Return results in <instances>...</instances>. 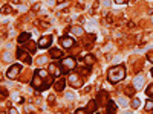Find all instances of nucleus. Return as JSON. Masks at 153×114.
Segmentation results:
<instances>
[{
	"label": "nucleus",
	"mask_w": 153,
	"mask_h": 114,
	"mask_svg": "<svg viewBox=\"0 0 153 114\" xmlns=\"http://www.w3.org/2000/svg\"><path fill=\"white\" fill-rule=\"evenodd\" d=\"M54 76L51 75L48 70H43V69H37L34 72V76L31 79V85L35 88L37 91H45L51 85H54Z\"/></svg>",
	"instance_id": "nucleus-1"
},
{
	"label": "nucleus",
	"mask_w": 153,
	"mask_h": 114,
	"mask_svg": "<svg viewBox=\"0 0 153 114\" xmlns=\"http://www.w3.org/2000/svg\"><path fill=\"white\" fill-rule=\"evenodd\" d=\"M124 78H126V67L123 64L115 66V67L109 69V72H107V81L110 84H118Z\"/></svg>",
	"instance_id": "nucleus-2"
},
{
	"label": "nucleus",
	"mask_w": 153,
	"mask_h": 114,
	"mask_svg": "<svg viewBox=\"0 0 153 114\" xmlns=\"http://www.w3.org/2000/svg\"><path fill=\"white\" fill-rule=\"evenodd\" d=\"M60 66H61V69H63V73H69V72H74V70H75V67H76V61H75L72 56L61 58Z\"/></svg>",
	"instance_id": "nucleus-3"
},
{
	"label": "nucleus",
	"mask_w": 153,
	"mask_h": 114,
	"mask_svg": "<svg viewBox=\"0 0 153 114\" xmlns=\"http://www.w3.org/2000/svg\"><path fill=\"white\" fill-rule=\"evenodd\" d=\"M17 58H19V61H23L25 62V64H31V62H32V55L28 52V50L26 49H17Z\"/></svg>",
	"instance_id": "nucleus-4"
},
{
	"label": "nucleus",
	"mask_w": 153,
	"mask_h": 114,
	"mask_svg": "<svg viewBox=\"0 0 153 114\" xmlns=\"http://www.w3.org/2000/svg\"><path fill=\"white\" fill-rule=\"evenodd\" d=\"M20 72H22V66L20 64H12L8 69V72H6V78L8 79H17Z\"/></svg>",
	"instance_id": "nucleus-5"
},
{
	"label": "nucleus",
	"mask_w": 153,
	"mask_h": 114,
	"mask_svg": "<svg viewBox=\"0 0 153 114\" xmlns=\"http://www.w3.org/2000/svg\"><path fill=\"white\" fill-rule=\"evenodd\" d=\"M68 81H69L71 87H74V88H80V87L83 85V79L80 78L78 73H71V75L68 76Z\"/></svg>",
	"instance_id": "nucleus-6"
},
{
	"label": "nucleus",
	"mask_w": 153,
	"mask_h": 114,
	"mask_svg": "<svg viewBox=\"0 0 153 114\" xmlns=\"http://www.w3.org/2000/svg\"><path fill=\"white\" fill-rule=\"evenodd\" d=\"M48 72L54 76V78H60L61 73H63V69L60 64H57V62H51V64L48 66Z\"/></svg>",
	"instance_id": "nucleus-7"
},
{
	"label": "nucleus",
	"mask_w": 153,
	"mask_h": 114,
	"mask_svg": "<svg viewBox=\"0 0 153 114\" xmlns=\"http://www.w3.org/2000/svg\"><path fill=\"white\" fill-rule=\"evenodd\" d=\"M97 104H98V107H104V105H107V102L110 100V97H109V93L107 91H104V90H101L98 94H97Z\"/></svg>",
	"instance_id": "nucleus-8"
},
{
	"label": "nucleus",
	"mask_w": 153,
	"mask_h": 114,
	"mask_svg": "<svg viewBox=\"0 0 153 114\" xmlns=\"http://www.w3.org/2000/svg\"><path fill=\"white\" fill-rule=\"evenodd\" d=\"M60 44H61L63 49H71V47L75 46V40H74L72 37L65 35V37H61V38H60Z\"/></svg>",
	"instance_id": "nucleus-9"
},
{
	"label": "nucleus",
	"mask_w": 153,
	"mask_h": 114,
	"mask_svg": "<svg viewBox=\"0 0 153 114\" xmlns=\"http://www.w3.org/2000/svg\"><path fill=\"white\" fill-rule=\"evenodd\" d=\"M38 49H48V47H51V44H52V37L51 35H45V37H42L40 40H38Z\"/></svg>",
	"instance_id": "nucleus-10"
},
{
	"label": "nucleus",
	"mask_w": 153,
	"mask_h": 114,
	"mask_svg": "<svg viewBox=\"0 0 153 114\" xmlns=\"http://www.w3.org/2000/svg\"><path fill=\"white\" fill-rule=\"evenodd\" d=\"M29 40H31V34H29V32H22V34L17 37V43H19V44H26Z\"/></svg>",
	"instance_id": "nucleus-11"
},
{
	"label": "nucleus",
	"mask_w": 153,
	"mask_h": 114,
	"mask_svg": "<svg viewBox=\"0 0 153 114\" xmlns=\"http://www.w3.org/2000/svg\"><path fill=\"white\" fill-rule=\"evenodd\" d=\"M69 32H71L72 37H83V35H84V29H83L81 26H72V28L69 29Z\"/></svg>",
	"instance_id": "nucleus-12"
},
{
	"label": "nucleus",
	"mask_w": 153,
	"mask_h": 114,
	"mask_svg": "<svg viewBox=\"0 0 153 114\" xmlns=\"http://www.w3.org/2000/svg\"><path fill=\"white\" fill-rule=\"evenodd\" d=\"M98 104H97V100L94 99V100H89L87 102V107H86V113H97L98 110Z\"/></svg>",
	"instance_id": "nucleus-13"
},
{
	"label": "nucleus",
	"mask_w": 153,
	"mask_h": 114,
	"mask_svg": "<svg viewBox=\"0 0 153 114\" xmlns=\"http://www.w3.org/2000/svg\"><path fill=\"white\" fill-rule=\"evenodd\" d=\"M106 110H107V113H109V114H115V113L118 111V105H117V104H115L113 100L110 99L109 102H107V105H106Z\"/></svg>",
	"instance_id": "nucleus-14"
},
{
	"label": "nucleus",
	"mask_w": 153,
	"mask_h": 114,
	"mask_svg": "<svg viewBox=\"0 0 153 114\" xmlns=\"http://www.w3.org/2000/svg\"><path fill=\"white\" fill-rule=\"evenodd\" d=\"M143 84H144V76H143V75H138L136 78H135V81H133V84H132V85L136 88V90H139Z\"/></svg>",
	"instance_id": "nucleus-15"
},
{
	"label": "nucleus",
	"mask_w": 153,
	"mask_h": 114,
	"mask_svg": "<svg viewBox=\"0 0 153 114\" xmlns=\"http://www.w3.org/2000/svg\"><path fill=\"white\" fill-rule=\"evenodd\" d=\"M49 55L52 56L54 59H61L63 58V52H61L60 49H51L49 50Z\"/></svg>",
	"instance_id": "nucleus-16"
},
{
	"label": "nucleus",
	"mask_w": 153,
	"mask_h": 114,
	"mask_svg": "<svg viewBox=\"0 0 153 114\" xmlns=\"http://www.w3.org/2000/svg\"><path fill=\"white\" fill-rule=\"evenodd\" d=\"M37 47H38V44H35V43H32L31 40L26 43V50L31 53V55H34L35 52H37Z\"/></svg>",
	"instance_id": "nucleus-17"
},
{
	"label": "nucleus",
	"mask_w": 153,
	"mask_h": 114,
	"mask_svg": "<svg viewBox=\"0 0 153 114\" xmlns=\"http://www.w3.org/2000/svg\"><path fill=\"white\" fill-rule=\"evenodd\" d=\"M83 41H84L86 47H89V46H91V43H94V41H95V35H94V34L84 35V37H83Z\"/></svg>",
	"instance_id": "nucleus-18"
},
{
	"label": "nucleus",
	"mask_w": 153,
	"mask_h": 114,
	"mask_svg": "<svg viewBox=\"0 0 153 114\" xmlns=\"http://www.w3.org/2000/svg\"><path fill=\"white\" fill-rule=\"evenodd\" d=\"M83 62H84V66L92 67V64L95 62V56H94V55H86V56L83 58Z\"/></svg>",
	"instance_id": "nucleus-19"
},
{
	"label": "nucleus",
	"mask_w": 153,
	"mask_h": 114,
	"mask_svg": "<svg viewBox=\"0 0 153 114\" xmlns=\"http://www.w3.org/2000/svg\"><path fill=\"white\" fill-rule=\"evenodd\" d=\"M65 85H66V79H60V81L54 82V87H55L57 91H63L65 90Z\"/></svg>",
	"instance_id": "nucleus-20"
},
{
	"label": "nucleus",
	"mask_w": 153,
	"mask_h": 114,
	"mask_svg": "<svg viewBox=\"0 0 153 114\" xmlns=\"http://www.w3.org/2000/svg\"><path fill=\"white\" fill-rule=\"evenodd\" d=\"M135 91H136V88H135V87L132 85V87H127L124 93H126L127 96H133V94H135Z\"/></svg>",
	"instance_id": "nucleus-21"
},
{
	"label": "nucleus",
	"mask_w": 153,
	"mask_h": 114,
	"mask_svg": "<svg viewBox=\"0 0 153 114\" xmlns=\"http://www.w3.org/2000/svg\"><path fill=\"white\" fill-rule=\"evenodd\" d=\"M146 111H153V99H149L147 102H146Z\"/></svg>",
	"instance_id": "nucleus-22"
},
{
	"label": "nucleus",
	"mask_w": 153,
	"mask_h": 114,
	"mask_svg": "<svg viewBox=\"0 0 153 114\" xmlns=\"http://www.w3.org/2000/svg\"><path fill=\"white\" fill-rule=\"evenodd\" d=\"M146 94H147L149 97H153V84H150V85L146 88Z\"/></svg>",
	"instance_id": "nucleus-23"
},
{
	"label": "nucleus",
	"mask_w": 153,
	"mask_h": 114,
	"mask_svg": "<svg viewBox=\"0 0 153 114\" xmlns=\"http://www.w3.org/2000/svg\"><path fill=\"white\" fill-rule=\"evenodd\" d=\"M139 105H141V102H139V99H138V97H133V99H132V108H135V110H136Z\"/></svg>",
	"instance_id": "nucleus-24"
},
{
	"label": "nucleus",
	"mask_w": 153,
	"mask_h": 114,
	"mask_svg": "<svg viewBox=\"0 0 153 114\" xmlns=\"http://www.w3.org/2000/svg\"><path fill=\"white\" fill-rule=\"evenodd\" d=\"M35 62H37V64H38V66H43V64H45V62H46V56H40V58H38V59H37Z\"/></svg>",
	"instance_id": "nucleus-25"
},
{
	"label": "nucleus",
	"mask_w": 153,
	"mask_h": 114,
	"mask_svg": "<svg viewBox=\"0 0 153 114\" xmlns=\"http://www.w3.org/2000/svg\"><path fill=\"white\" fill-rule=\"evenodd\" d=\"M147 61H149V62H152V64H153V50H152V52H149V53H147Z\"/></svg>",
	"instance_id": "nucleus-26"
},
{
	"label": "nucleus",
	"mask_w": 153,
	"mask_h": 114,
	"mask_svg": "<svg viewBox=\"0 0 153 114\" xmlns=\"http://www.w3.org/2000/svg\"><path fill=\"white\" fill-rule=\"evenodd\" d=\"M86 113V108H78V110H75V114H84Z\"/></svg>",
	"instance_id": "nucleus-27"
},
{
	"label": "nucleus",
	"mask_w": 153,
	"mask_h": 114,
	"mask_svg": "<svg viewBox=\"0 0 153 114\" xmlns=\"http://www.w3.org/2000/svg\"><path fill=\"white\" fill-rule=\"evenodd\" d=\"M11 12V6H3V14H9Z\"/></svg>",
	"instance_id": "nucleus-28"
},
{
	"label": "nucleus",
	"mask_w": 153,
	"mask_h": 114,
	"mask_svg": "<svg viewBox=\"0 0 153 114\" xmlns=\"http://www.w3.org/2000/svg\"><path fill=\"white\" fill-rule=\"evenodd\" d=\"M117 3H120V5H123V3H127V0H115Z\"/></svg>",
	"instance_id": "nucleus-29"
},
{
	"label": "nucleus",
	"mask_w": 153,
	"mask_h": 114,
	"mask_svg": "<svg viewBox=\"0 0 153 114\" xmlns=\"http://www.w3.org/2000/svg\"><path fill=\"white\" fill-rule=\"evenodd\" d=\"M150 75H152V78H153V69H152V70H150Z\"/></svg>",
	"instance_id": "nucleus-30"
}]
</instances>
